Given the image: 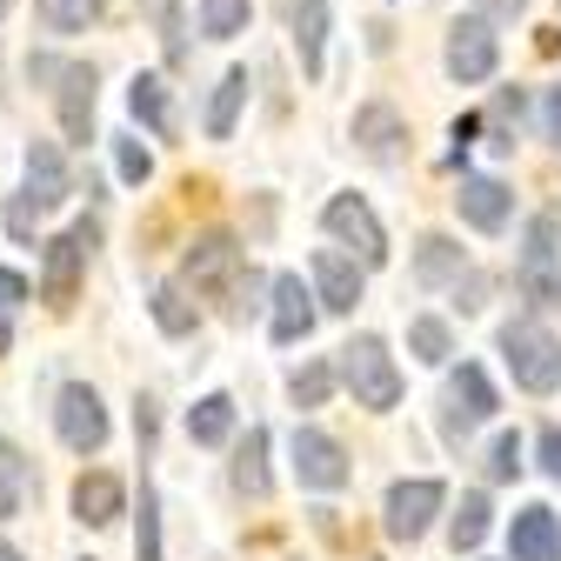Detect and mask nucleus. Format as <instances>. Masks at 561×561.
Listing matches in <instances>:
<instances>
[{
	"label": "nucleus",
	"mask_w": 561,
	"mask_h": 561,
	"mask_svg": "<svg viewBox=\"0 0 561 561\" xmlns=\"http://www.w3.org/2000/svg\"><path fill=\"white\" fill-rule=\"evenodd\" d=\"M334 381H347L355 408H375V414H388L401 401V368H394L381 334H355V341H347L341 362H334Z\"/></svg>",
	"instance_id": "1"
},
{
	"label": "nucleus",
	"mask_w": 561,
	"mask_h": 561,
	"mask_svg": "<svg viewBox=\"0 0 561 561\" xmlns=\"http://www.w3.org/2000/svg\"><path fill=\"white\" fill-rule=\"evenodd\" d=\"M27 75H34V81H54V107H60V134H67V140H94V67H88V60L34 54Z\"/></svg>",
	"instance_id": "2"
},
{
	"label": "nucleus",
	"mask_w": 561,
	"mask_h": 561,
	"mask_svg": "<svg viewBox=\"0 0 561 561\" xmlns=\"http://www.w3.org/2000/svg\"><path fill=\"white\" fill-rule=\"evenodd\" d=\"M502 355H508V368H515V381L528 394H554L561 388V341L541 321H508L502 328Z\"/></svg>",
	"instance_id": "3"
},
{
	"label": "nucleus",
	"mask_w": 561,
	"mask_h": 561,
	"mask_svg": "<svg viewBox=\"0 0 561 561\" xmlns=\"http://www.w3.org/2000/svg\"><path fill=\"white\" fill-rule=\"evenodd\" d=\"M94 241H101V234H94V221H75L67 234H54V241H47V274H41V301H47V308H75Z\"/></svg>",
	"instance_id": "4"
},
{
	"label": "nucleus",
	"mask_w": 561,
	"mask_h": 561,
	"mask_svg": "<svg viewBox=\"0 0 561 561\" xmlns=\"http://www.w3.org/2000/svg\"><path fill=\"white\" fill-rule=\"evenodd\" d=\"M515 280H522L528 301H548V308L561 301V221H554V215H535V221H528Z\"/></svg>",
	"instance_id": "5"
},
{
	"label": "nucleus",
	"mask_w": 561,
	"mask_h": 561,
	"mask_svg": "<svg viewBox=\"0 0 561 561\" xmlns=\"http://www.w3.org/2000/svg\"><path fill=\"white\" fill-rule=\"evenodd\" d=\"M54 428H60V442L75 448V455L107 448V408H101V394L88 381H67L60 401H54Z\"/></svg>",
	"instance_id": "6"
},
{
	"label": "nucleus",
	"mask_w": 561,
	"mask_h": 561,
	"mask_svg": "<svg viewBox=\"0 0 561 561\" xmlns=\"http://www.w3.org/2000/svg\"><path fill=\"white\" fill-rule=\"evenodd\" d=\"M442 508H448V488H442V481H394V488H388L381 528H388L394 541H421V535L435 528Z\"/></svg>",
	"instance_id": "7"
},
{
	"label": "nucleus",
	"mask_w": 561,
	"mask_h": 561,
	"mask_svg": "<svg viewBox=\"0 0 561 561\" xmlns=\"http://www.w3.org/2000/svg\"><path fill=\"white\" fill-rule=\"evenodd\" d=\"M495 60H502V34H495V21H488V14H468V21L448 27V75L461 88L468 81H488V75H495Z\"/></svg>",
	"instance_id": "8"
},
{
	"label": "nucleus",
	"mask_w": 561,
	"mask_h": 561,
	"mask_svg": "<svg viewBox=\"0 0 561 561\" xmlns=\"http://www.w3.org/2000/svg\"><path fill=\"white\" fill-rule=\"evenodd\" d=\"M321 221H328V234H334V241H347V248L362 254V267H381V261H388V234H381L375 207H368L362 194H334Z\"/></svg>",
	"instance_id": "9"
},
{
	"label": "nucleus",
	"mask_w": 561,
	"mask_h": 561,
	"mask_svg": "<svg viewBox=\"0 0 561 561\" xmlns=\"http://www.w3.org/2000/svg\"><path fill=\"white\" fill-rule=\"evenodd\" d=\"M181 274H187V288H201V295L234 288V280H241V241H234V234H201V241L187 248Z\"/></svg>",
	"instance_id": "10"
},
{
	"label": "nucleus",
	"mask_w": 561,
	"mask_h": 561,
	"mask_svg": "<svg viewBox=\"0 0 561 561\" xmlns=\"http://www.w3.org/2000/svg\"><path fill=\"white\" fill-rule=\"evenodd\" d=\"M295 474H301V488L334 495V488H347V448L321 428H295Z\"/></svg>",
	"instance_id": "11"
},
{
	"label": "nucleus",
	"mask_w": 561,
	"mask_h": 561,
	"mask_svg": "<svg viewBox=\"0 0 561 561\" xmlns=\"http://www.w3.org/2000/svg\"><path fill=\"white\" fill-rule=\"evenodd\" d=\"M508 561H561V515L554 508H522L508 522Z\"/></svg>",
	"instance_id": "12"
},
{
	"label": "nucleus",
	"mask_w": 561,
	"mask_h": 561,
	"mask_svg": "<svg viewBox=\"0 0 561 561\" xmlns=\"http://www.w3.org/2000/svg\"><path fill=\"white\" fill-rule=\"evenodd\" d=\"M488 414H495V388H488V375H481L474 362H461V368H455V381H448V435L481 428Z\"/></svg>",
	"instance_id": "13"
},
{
	"label": "nucleus",
	"mask_w": 561,
	"mask_h": 561,
	"mask_svg": "<svg viewBox=\"0 0 561 561\" xmlns=\"http://www.w3.org/2000/svg\"><path fill=\"white\" fill-rule=\"evenodd\" d=\"M455 207H461V221L468 228H481V234H495L502 221H508V207H515V194L495 181V174H461V194H455Z\"/></svg>",
	"instance_id": "14"
},
{
	"label": "nucleus",
	"mask_w": 561,
	"mask_h": 561,
	"mask_svg": "<svg viewBox=\"0 0 561 561\" xmlns=\"http://www.w3.org/2000/svg\"><path fill=\"white\" fill-rule=\"evenodd\" d=\"M267 295H274V341H280V347L308 341V328H314V295L301 288V274H274Z\"/></svg>",
	"instance_id": "15"
},
{
	"label": "nucleus",
	"mask_w": 561,
	"mask_h": 561,
	"mask_svg": "<svg viewBox=\"0 0 561 561\" xmlns=\"http://www.w3.org/2000/svg\"><path fill=\"white\" fill-rule=\"evenodd\" d=\"M314 301L328 314H347V308L362 301V267L347 261V254H334V248H321L314 254Z\"/></svg>",
	"instance_id": "16"
},
{
	"label": "nucleus",
	"mask_w": 561,
	"mask_h": 561,
	"mask_svg": "<svg viewBox=\"0 0 561 561\" xmlns=\"http://www.w3.org/2000/svg\"><path fill=\"white\" fill-rule=\"evenodd\" d=\"M75 515H81L88 528H107V522H121V515H127V488H121V474H107V468H88V474L75 481Z\"/></svg>",
	"instance_id": "17"
},
{
	"label": "nucleus",
	"mask_w": 561,
	"mask_h": 561,
	"mask_svg": "<svg viewBox=\"0 0 561 561\" xmlns=\"http://www.w3.org/2000/svg\"><path fill=\"white\" fill-rule=\"evenodd\" d=\"M355 140H362V154L368 161H401V140H408V127H401V114L388 107V101H368L362 114H355Z\"/></svg>",
	"instance_id": "18"
},
{
	"label": "nucleus",
	"mask_w": 561,
	"mask_h": 561,
	"mask_svg": "<svg viewBox=\"0 0 561 561\" xmlns=\"http://www.w3.org/2000/svg\"><path fill=\"white\" fill-rule=\"evenodd\" d=\"M288 27H295L308 81H321V60H328V0H288Z\"/></svg>",
	"instance_id": "19"
},
{
	"label": "nucleus",
	"mask_w": 561,
	"mask_h": 561,
	"mask_svg": "<svg viewBox=\"0 0 561 561\" xmlns=\"http://www.w3.org/2000/svg\"><path fill=\"white\" fill-rule=\"evenodd\" d=\"M27 201L34 207H60L67 201V161H60L54 140H34L27 148Z\"/></svg>",
	"instance_id": "20"
},
{
	"label": "nucleus",
	"mask_w": 561,
	"mask_h": 561,
	"mask_svg": "<svg viewBox=\"0 0 561 561\" xmlns=\"http://www.w3.org/2000/svg\"><path fill=\"white\" fill-rule=\"evenodd\" d=\"M127 107H134V121L148 127L154 140H174V101H168V88H161L154 75H134V88H127Z\"/></svg>",
	"instance_id": "21"
},
{
	"label": "nucleus",
	"mask_w": 561,
	"mask_h": 561,
	"mask_svg": "<svg viewBox=\"0 0 561 561\" xmlns=\"http://www.w3.org/2000/svg\"><path fill=\"white\" fill-rule=\"evenodd\" d=\"M228 481H234V495H248V502H261L267 495V428H248V442L234 448V468H228Z\"/></svg>",
	"instance_id": "22"
},
{
	"label": "nucleus",
	"mask_w": 561,
	"mask_h": 561,
	"mask_svg": "<svg viewBox=\"0 0 561 561\" xmlns=\"http://www.w3.org/2000/svg\"><path fill=\"white\" fill-rule=\"evenodd\" d=\"M187 435H194L201 448H228V442H234V401H228V394H201V401L187 408Z\"/></svg>",
	"instance_id": "23"
},
{
	"label": "nucleus",
	"mask_w": 561,
	"mask_h": 561,
	"mask_svg": "<svg viewBox=\"0 0 561 561\" xmlns=\"http://www.w3.org/2000/svg\"><path fill=\"white\" fill-rule=\"evenodd\" d=\"M414 274L428 280V288H442V280H461L468 274V254L448 234H428V241H421V254H414Z\"/></svg>",
	"instance_id": "24"
},
{
	"label": "nucleus",
	"mask_w": 561,
	"mask_h": 561,
	"mask_svg": "<svg viewBox=\"0 0 561 561\" xmlns=\"http://www.w3.org/2000/svg\"><path fill=\"white\" fill-rule=\"evenodd\" d=\"M27 488H34L27 455H21L14 442H0V522H14V515L27 508Z\"/></svg>",
	"instance_id": "25"
},
{
	"label": "nucleus",
	"mask_w": 561,
	"mask_h": 561,
	"mask_svg": "<svg viewBox=\"0 0 561 561\" xmlns=\"http://www.w3.org/2000/svg\"><path fill=\"white\" fill-rule=\"evenodd\" d=\"M34 14H41L47 34H81L107 14V0H34Z\"/></svg>",
	"instance_id": "26"
},
{
	"label": "nucleus",
	"mask_w": 561,
	"mask_h": 561,
	"mask_svg": "<svg viewBox=\"0 0 561 561\" xmlns=\"http://www.w3.org/2000/svg\"><path fill=\"white\" fill-rule=\"evenodd\" d=\"M241 101H248V67L221 75L215 101H207V140H228V134H234V114H241Z\"/></svg>",
	"instance_id": "27"
},
{
	"label": "nucleus",
	"mask_w": 561,
	"mask_h": 561,
	"mask_svg": "<svg viewBox=\"0 0 561 561\" xmlns=\"http://www.w3.org/2000/svg\"><path fill=\"white\" fill-rule=\"evenodd\" d=\"M408 355H414V362H428V368H442V362L455 355V334H448V321H435V314L408 321Z\"/></svg>",
	"instance_id": "28"
},
{
	"label": "nucleus",
	"mask_w": 561,
	"mask_h": 561,
	"mask_svg": "<svg viewBox=\"0 0 561 561\" xmlns=\"http://www.w3.org/2000/svg\"><path fill=\"white\" fill-rule=\"evenodd\" d=\"M248 27V0H201V34L207 41H234Z\"/></svg>",
	"instance_id": "29"
},
{
	"label": "nucleus",
	"mask_w": 561,
	"mask_h": 561,
	"mask_svg": "<svg viewBox=\"0 0 561 561\" xmlns=\"http://www.w3.org/2000/svg\"><path fill=\"white\" fill-rule=\"evenodd\" d=\"M481 535H488V495H461V508H455V522H448L455 554H461V548H481Z\"/></svg>",
	"instance_id": "30"
},
{
	"label": "nucleus",
	"mask_w": 561,
	"mask_h": 561,
	"mask_svg": "<svg viewBox=\"0 0 561 561\" xmlns=\"http://www.w3.org/2000/svg\"><path fill=\"white\" fill-rule=\"evenodd\" d=\"M134 561H161V502L140 481V528H134Z\"/></svg>",
	"instance_id": "31"
},
{
	"label": "nucleus",
	"mask_w": 561,
	"mask_h": 561,
	"mask_svg": "<svg viewBox=\"0 0 561 561\" xmlns=\"http://www.w3.org/2000/svg\"><path fill=\"white\" fill-rule=\"evenodd\" d=\"M154 321H161V334H194L187 295H181V288H154Z\"/></svg>",
	"instance_id": "32"
},
{
	"label": "nucleus",
	"mask_w": 561,
	"mask_h": 561,
	"mask_svg": "<svg viewBox=\"0 0 561 561\" xmlns=\"http://www.w3.org/2000/svg\"><path fill=\"white\" fill-rule=\"evenodd\" d=\"M328 388H334V368H328V362H308V368L288 381L295 408H321V401H328Z\"/></svg>",
	"instance_id": "33"
},
{
	"label": "nucleus",
	"mask_w": 561,
	"mask_h": 561,
	"mask_svg": "<svg viewBox=\"0 0 561 561\" xmlns=\"http://www.w3.org/2000/svg\"><path fill=\"white\" fill-rule=\"evenodd\" d=\"M114 168H121V181H127V187H140V181L154 174V154L140 148V140H114Z\"/></svg>",
	"instance_id": "34"
},
{
	"label": "nucleus",
	"mask_w": 561,
	"mask_h": 561,
	"mask_svg": "<svg viewBox=\"0 0 561 561\" xmlns=\"http://www.w3.org/2000/svg\"><path fill=\"white\" fill-rule=\"evenodd\" d=\"M140 14H148V21L161 27V41H168V60H181V8H174V0H140Z\"/></svg>",
	"instance_id": "35"
},
{
	"label": "nucleus",
	"mask_w": 561,
	"mask_h": 561,
	"mask_svg": "<svg viewBox=\"0 0 561 561\" xmlns=\"http://www.w3.org/2000/svg\"><path fill=\"white\" fill-rule=\"evenodd\" d=\"M522 474V435H502L488 448V481H515Z\"/></svg>",
	"instance_id": "36"
},
{
	"label": "nucleus",
	"mask_w": 561,
	"mask_h": 561,
	"mask_svg": "<svg viewBox=\"0 0 561 561\" xmlns=\"http://www.w3.org/2000/svg\"><path fill=\"white\" fill-rule=\"evenodd\" d=\"M27 301V274H14V267H0V314H14Z\"/></svg>",
	"instance_id": "37"
},
{
	"label": "nucleus",
	"mask_w": 561,
	"mask_h": 561,
	"mask_svg": "<svg viewBox=\"0 0 561 561\" xmlns=\"http://www.w3.org/2000/svg\"><path fill=\"white\" fill-rule=\"evenodd\" d=\"M541 474L561 481V428H541Z\"/></svg>",
	"instance_id": "38"
},
{
	"label": "nucleus",
	"mask_w": 561,
	"mask_h": 561,
	"mask_svg": "<svg viewBox=\"0 0 561 561\" xmlns=\"http://www.w3.org/2000/svg\"><path fill=\"white\" fill-rule=\"evenodd\" d=\"M541 134L561 140V88H548V101H541Z\"/></svg>",
	"instance_id": "39"
},
{
	"label": "nucleus",
	"mask_w": 561,
	"mask_h": 561,
	"mask_svg": "<svg viewBox=\"0 0 561 561\" xmlns=\"http://www.w3.org/2000/svg\"><path fill=\"white\" fill-rule=\"evenodd\" d=\"M474 8H481L488 21H515V14L528 8V0H474Z\"/></svg>",
	"instance_id": "40"
},
{
	"label": "nucleus",
	"mask_w": 561,
	"mask_h": 561,
	"mask_svg": "<svg viewBox=\"0 0 561 561\" xmlns=\"http://www.w3.org/2000/svg\"><path fill=\"white\" fill-rule=\"evenodd\" d=\"M474 134H481V121L461 114V121H455V168H461V154H468V140H474Z\"/></svg>",
	"instance_id": "41"
},
{
	"label": "nucleus",
	"mask_w": 561,
	"mask_h": 561,
	"mask_svg": "<svg viewBox=\"0 0 561 561\" xmlns=\"http://www.w3.org/2000/svg\"><path fill=\"white\" fill-rule=\"evenodd\" d=\"M0 561H21V548H8V541H0Z\"/></svg>",
	"instance_id": "42"
},
{
	"label": "nucleus",
	"mask_w": 561,
	"mask_h": 561,
	"mask_svg": "<svg viewBox=\"0 0 561 561\" xmlns=\"http://www.w3.org/2000/svg\"><path fill=\"white\" fill-rule=\"evenodd\" d=\"M0 347H8V314H0Z\"/></svg>",
	"instance_id": "43"
},
{
	"label": "nucleus",
	"mask_w": 561,
	"mask_h": 561,
	"mask_svg": "<svg viewBox=\"0 0 561 561\" xmlns=\"http://www.w3.org/2000/svg\"><path fill=\"white\" fill-rule=\"evenodd\" d=\"M8 8H14V0H0V21H8Z\"/></svg>",
	"instance_id": "44"
}]
</instances>
